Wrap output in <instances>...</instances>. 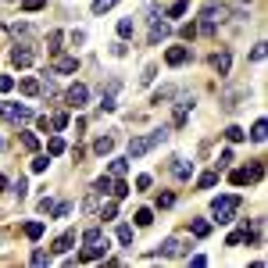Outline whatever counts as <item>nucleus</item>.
<instances>
[{
  "label": "nucleus",
  "instance_id": "nucleus-1",
  "mask_svg": "<svg viewBox=\"0 0 268 268\" xmlns=\"http://www.w3.org/2000/svg\"><path fill=\"white\" fill-rule=\"evenodd\" d=\"M82 243H86V247H82V254H79V261H82V265H86V261H97V258H104V254H108V247H111V243H108V236H104L97 225L82 233Z\"/></svg>",
  "mask_w": 268,
  "mask_h": 268
},
{
  "label": "nucleus",
  "instance_id": "nucleus-2",
  "mask_svg": "<svg viewBox=\"0 0 268 268\" xmlns=\"http://www.w3.org/2000/svg\"><path fill=\"white\" fill-rule=\"evenodd\" d=\"M240 204H243V197H236V193H229V197H218V201L211 204V215H215V222H218V225L233 222V218H236V211H240Z\"/></svg>",
  "mask_w": 268,
  "mask_h": 268
},
{
  "label": "nucleus",
  "instance_id": "nucleus-3",
  "mask_svg": "<svg viewBox=\"0 0 268 268\" xmlns=\"http://www.w3.org/2000/svg\"><path fill=\"white\" fill-rule=\"evenodd\" d=\"M168 139V129H154V133L147 136H136L133 143H129V157H143V154H150L157 143H165Z\"/></svg>",
  "mask_w": 268,
  "mask_h": 268
},
{
  "label": "nucleus",
  "instance_id": "nucleus-4",
  "mask_svg": "<svg viewBox=\"0 0 268 268\" xmlns=\"http://www.w3.org/2000/svg\"><path fill=\"white\" fill-rule=\"evenodd\" d=\"M0 118L14 122V126H25V122H32V108H25V104H0Z\"/></svg>",
  "mask_w": 268,
  "mask_h": 268
},
{
  "label": "nucleus",
  "instance_id": "nucleus-5",
  "mask_svg": "<svg viewBox=\"0 0 268 268\" xmlns=\"http://www.w3.org/2000/svg\"><path fill=\"white\" fill-rule=\"evenodd\" d=\"M118 90H122V79H111L108 90L100 93V108H104V111H115V108H118Z\"/></svg>",
  "mask_w": 268,
  "mask_h": 268
},
{
  "label": "nucleus",
  "instance_id": "nucleus-6",
  "mask_svg": "<svg viewBox=\"0 0 268 268\" xmlns=\"http://www.w3.org/2000/svg\"><path fill=\"white\" fill-rule=\"evenodd\" d=\"M36 61V54H32V47H25V43H18L14 50H11V65L14 68H29Z\"/></svg>",
  "mask_w": 268,
  "mask_h": 268
},
{
  "label": "nucleus",
  "instance_id": "nucleus-7",
  "mask_svg": "<svg viewBox=\"0 0 268 268\" xmlns=\"http://www.w3.org/2000/svg\"><path fill=\"white\" fill-rule=\"evenodd\" d=\"M183 254H186V240L168 236V240L161 243V258H183Z\"/></svg>",
  "mask_w": 268,
  "mask_h": 268
},
{
  "label": "nucleus",
  "instance_id": "nucleus-8",
  "mask_svg": "<svg viewBox=\"0 0 268 268\" xmlns=\"http://www.w3.org/2000/svg\"><path fill=\"white\" fill-rule=\"evenodd\" d=\"M86 97H90V90H86L82 82H75V86H72V90L65 93L68 108H75V111H79V108H86Z\"/></svg>",
  "mask_w": 268,
  "mask_h": 268
},
{
  "label": "nucleus",
  "instance_id": "nucleus-9",
  "mask_svg": "<svg viewBox=\"0 0 268 268\" xmlns=\"http://www.w3.org/2000/svg\"><path fill=\"white\" fill-rule=\"evenodd\" d=\"M225 18H233L229 7H222V4H207V7H204V22H215V25H218V22H225Z\"/></svg>",
  "mask_w": 268,
  "mask_h": 268
},
{
  "label": "nucleus",
  "instance_id": "nucleus-10",
  "mask_svg": "<svg viewBox=\"0 0 268 268\" xmlns=\"http://www.w3.org/2000/svg\"><path fill=\"white\" fill-rule=\"evenodd\" d=\"M54 72H58V75H72V72H79V58H65V54H54Z\"/></svg>",
  "mask_w": 268,
  "mask_h": 268
},
{
  "label": "nucleus",
  "instance_id": "nucleus-11",
  "mask_svg": "<svg viewBox=\"0 0 268 268\" xmlns=\"http://www.w3.org/2000/svg\"><path fill=\"white\" fill-rule=\"evenodd\" d=\"M168 32H172V29H168V25H165V22L154 14V18H150V43H161V40H168Z\"/></svg>",
  "mask_w": 268,
  "mask_h": 268
},
{
  "label": "nucleus",
  "instance_id": "nucleus-12",
  "mask_svg": "<svg viewBox=\"0 0 268 268\" xmlns=\"http://www.w3.org/2000/svg\"><path fill=\"white\" fill-rule=\"evenodd\" d=\"M186 58H190V50H186V47H168V54H165V61H168L172 68L186 65Z\"/></svg>",
  "mask_w": 268,
  "mask_h": 268
},
{
  "label": "nucleus",
  "instance_id": "nucleus-13",
  "mask_svg": "<svg viewBox=\"0 0 268 268\" xmlns=\"http://www.w3.org/2000/svg\"><path fill=\"white\" fill-rule=\"evenodd\" d=\"M172 175H175V179H190V175H193V161L186 165L183 157H175V161H172Z\"/></svg>",
  "mask_w": 268,
  "mask_h": 268
},
{
  "label": "nucleus",
  "instance_id": "nucleus-14",
  "mask_svg": "<svg viewBox=\"0 0 268 268\" xmlns=\"http://www.w3.org/2000/svg\"><path fill=\"white\" fill-rule=\"evenodd\" d=\"M211 65H215V72H218V75H229V65H233V58H229V50H222V54H215V58H211Z\"/></svg>",
  "mask_w": 268,
  "mask_h": 268
},
{
  "label": "nucleus",
  "instance_id": "nucleus-15",
  "mask_svg": "<svg viewBox=\"0 0 268 268\" xmlns=\"http://www.w3.org/2000/svg\"><path fill=\"white\" fill-rule=\"evenodd\" d=\"M75 247V233H65V236H58V243H54V254H68Z\"/></svg>",
  "mask_w": 268,
  "mask_h": 268
},
{
  "label": "nucleus",
  "instance_id": "nucleus-16",
  "mask_svg": "<svg viewBox=\"0 0 268 268\" xmlns=\"http://www.w3.org/2000/svg\"><path fill=\"white\" fill-rule=\"evenodd\" d=\"M190 104H193V100H179V104H175V118H172L175 126H186V118H190Z\"/></svg>",
  "mask_w": 268,
  "mask_h": 268
},
{
  "label": "nucleus",
  "instance_id": "nucleus-17",
  "mask_svg": "<svg viewBox=\"0 0 268 268\" xmlns=\"http://www.w3.org/2000/svg\"><path fill=\"white\" fill-rule=\"evenodd\" d=\"M190 229H193V236H197V240H204V236H211V222H207V218H197V222H193Z\"/></svg>",
  "mask_w": 268,
  "mask_h": 268
},
{
  "label": "nucleus",
  "instance_id": "nucleus-18",
  "mask_svg": "<svg viewBox=\"0 0 268 268\" xmlns=\"http://www.w3.org/2000/svg\"><path fill=\"white\" fill-rule=\"evenodd\" d=\"M93 150H97V154L104 157V154H111V150H115V139H111V136H100V139L93 143Z\"/></svg>",
  "mask_w": 268,
  "mask_h": 268
},
{
  "label": "nucleus",
  "instance_id": "nucleus-19",
  "mask_svg": "<svg viewBox=\"0 0 268 268\" xmlns=\"http://www.w3.org/2000/svg\"><path fill=\"white\" fill-rule=\"evenodd\" d=\"M58 154H65V139H61V136H50V143H47V157H58Z\"/></svg>",
  "mask_w": 268,
  "mask_h": 268
},
{
  "label": "nucleus",
  "instance_id": "nucleus-20",
  "mask_svg": "<svg viewBox=\"0 0 268 268\" xmlns=\"http://www.w3.org/2000/svg\"><path fill=\"white\" fill-rule=\"evenodd\" d=\"M247 179H251V183H261V179H265V161H254V165L247 168Z\"/></svg>",
  "mask_w": 268,
  "mask_h": 268
},
{
  "label": "nucleus",
  "instance_id": "nucleus-21",
  "mask_svg": "<svg viewBox=\"0 0 268 268\" xmlns=\"http://www.w3.org/2000/svg\"><path fill=\"white\" fill-rule=\"evenodd\" d=\"M265 136H268V126H265V118H258L254 129H251V139H254V143H265Z\"/></svg>",
  "mask_w": 268,
  "mask_h": 268
},
{
  "label": "nucleus",
  "instance_id": "nucleus-22",
  "mask_svg": "<svg viewBox=\"0 0 268 268\" xmlns=\"http://www.w3.org/2000/svg\"><path fill=\"white\" fill-rule=\"evenodd\" d=\"M215 183H218V168H215V172H204L201 179H197V190H211Z\"/></svg>",
  "mask_w": 268,
  "mask_h": 268
},
{
  "label": "nucleus",
  "instance_id": "nucleus-23",
  "mask_svg": "<svg viewBox=\"0 0 268 268\" xmlns=\"http://www.w3.org/2000/svg\"><path fill=\"white\" fill-rule=\"evenodd\" d=\"M18 90H22L25 97H36V93H40V82H36V79H22V82H18Z\"/></svg>",
  "mask_w": 268,
  "mask_h": 268
},
{
  "label": "nucleus",
  "instance_id": "nucleus-24",
  "mask_svg": "<svg viewBox=\"0 0 268 268\" xmlns=\"http://www.w3.org/2000/svg\"><path fill=\"white\" fill-rule=\"evenodd\" d=\"M126 168H129V161H122V157H118V161H111L108 175H111V179H118V175H126Z\"/></svg>",
  "mask_w": 268,
  "mask_h": 268
},
{
  "label": "nucleus",
  "instance_id": "nucleus-25",
  "mask_svg": "<svg viewBox=\"0 0 268 268\" xmlns=\"http://www.w3.org/2000/svg\"><path fill=\"white\" fill-rule=\"evenodd\" d=\"M229 183L233 186H247L251 179H247V168H236V172H229Z\"/></svg>",
  "mask_w": 268,
  "mask_h": 268
},
{
  "label": "nucleus",
  "instance_id": "nucleus-26",
  "mask_svg": "<svg viewBox=\"0 0 268 268\" xmlns=\"http://www.w3.org/2000/svg\"><path fill=\"white\" fill-rule=\"evenodd\" d=\"M111 183H115V179H111V175H100V179H97V183H93V190H97V193H100V197H104V193H111Z\"/></svg>",
  "mask_w": 268,
  "mask_h": 268
},
{
  "label": "nucleus",
  "instance_id": "nucleus-27",
  "mask_svg": "<svg viewBox=\"0 0 268 268\" xmlns=\"http://www.w3.org/2000/svg\"><path fill=\"white\" fill-rule=\"evenodd\" d=\"M25 236H29V240H40V236H43V222H29V225H25Z\"/></svg>",
  "mask_w": 268,
  "mask_h": 268
},
{
  "label": "nucleus",
  "instance_id": "nucleus-28",
  "mask_svg": "<svg viewBox=\"0 0 268 268\" xmlns=\"http://www.w3.org/2000/svg\"><path fill=\"white\" fill-rule=\"evenodd\" d=\"M118 243H122V247L133 243V225H118Z\"/></svg>",
  "mask_w": 268,
  "mask_h": 268
},
{
  "label": "nucleus",
  "instance_id": "nucleus-29",
  "mask_svg": "<svg viewBox=\"0 0 268 268\" xmlns=\"http://www.w3.org/2000/svg\"><path fill=\"white\" fill-rule=\"evenodd\" d=\"M133 18H122V22H118V36H122V40H129V36H133Z\"/></svg>",
  "mask_w": 268,
  "mask_h": 268
},
{
  "label": "nucleus",
  "instance_id": "nucleus-30",
  "mask_svg": "<svg viewBox=\"0 0 268 268\" xmlns=\"http://www.w3.org/2000/svg\"><path fill=\"white\" fill-rule=\"evenodd\" d=\"M243 129H240V126H229V129H225V139H229V143H240V139H243Z\"/></svg>",
  "mask_w": 268,
  "mask_h": 268
},
{
  "label": "nucleus",
  "instance_id": "nucleus-31",
  "mask_svg": "<svg viewBox=\"0 0 268 268\" xmlns=\"http://www.w3.org/2000/svg\"><path fill=\"white\" fill-rule=\"evenodd\" d=\"M111 193H115L118 201H122V197H129V186L122 183V175H118V183H111Z\"/></svg>",
  "mask_w": 268,
  "mask_h": 268
},
{
  "label": "nucleus",
  "instance_id": "nucleus-32",
  "mask_svg": "<svg viewBox=\"0 0 268 268\" xmlns=\"http://www.w3.org/2000/svg\"><path fill=\"white\" fill-rule=\"evenodd\" d=\"M118 0H93V14H104V11H111Z\"/></svg>",
  "mask_w": 268,
  "mask_h": 268
},
{
  "label": "nucleus",
  "instance_id": "nucleus-33",
  "mask_svg": "<svg viewBox=\"0 0 268 268\" xmlns=\"http://www.w3.org/2000/svg\"><path fill=\"white\" fill-rule=\"evenodd\" d=\"M50 129H58V133H61V129H68V115H65V111L50 118Z\"/></svg>",
  "mask_w": 268,
  "mask_h": 268
},
{
  "label": "nucleus",
  "instance_id": "nucleus-34",
  "mask_svg": "<svg viewBox=\"0 0 268 268\" xmlns=\"http://www.w3.org/2000/svg\"><path fill=\"white\" fill-rule=\"evenodd\" d=\"M179 14H186V0H175V4L168 7V18H179Z\"/></svg>",
  "mask_w": 268,
  "mask_h": 268
},
{
  "label": "nucleus",
  "instance_id": "nucleus-35",
  "mask_svg": "<svg viewBox=\"0 0 268 268\" xmlns=\"http://www.w3.org/2000/svg\"><path fill=\"white\" fill-rule=\"evenodd\" d=\"M172 93H175L172 86H165V90H157V93H154V104H165V100H172Z\"/></svg>",
  "mask_w": 268,
  "mask_h": 268
},
{
  "label": "nucleus",
  "instance_id": "nucleus-36",
  "mask_svg": "<svg viewBox=\"0 0 268 268\" xmlns=\"http://www.w3.org/2000/svg\"><path fill=\"white\" fill-rule=\"evenodd\" d=\"M47 165H50L47 154H36V157H32V172H47Z\"/></svg>",
  "mask_w": 268,
  "mask_h": 268
},
{
  "label": "nucleus",
  "instance_id": "nucleus-37",
  "mask_svg": "<svg viewBox=\"0 0 268 268\" xmlns=\"http://www.w3.org/2000/svg\"><path fill=\"white\" fill-rule=\"evenodd\" d=\"M150 222H154V215H150L147 207H139V211H136V225H150Z\"/></svg>",
  "mask_w": 268,
  "mask_h": 268
},
{
  "label": "nucleus",
  "instance_id": "nucleus-38",
  "mask_svg": "<svg viewBox=\"0 0 268 268\" xmlns=\"http://www.w3.org/2000/svg\"><path fill=\"white\" fill-rule=\"evenodd\" d=\"M115 215H118V204L115 201H108L104 207H100V218H115Z\"/></svg>",
  "mask_w": 268,
  "mask_h": 268
},
{
  "label": "nucleus",
  "instance_id": "nucleus-39",
  "mask_svg": "<svg viewBox=\"0 0 268 268\" xmlns=\"http://www.w3.org/2000/svg\"><path fill=\"white\" fill-rule=\"evenodd\" d=\"M22 147H25V150H36V147H40V139H36L32 133H22Z\"/></svg>",
  "mask_w": 268,
  "mask_h": 268
},
{
  "label": "nucleus",
  "instance_id": "nucleus-40",
  "mask_svg": "<svg viewBox=\"0 0 268 268\" xmlns=\"http://www.w3.org/2000/svg\"><path fill=\"white\" fill-rule=\"evenodd\" d=\"M47 43H50V54H61V32H50Z\"/></svg>",
  "mask_w": 268,
  "mask_h": 268
},
{
  "label": "nucleus",
  "instance_id": "nucleus-41",
  "mask_svg": "<svg viewBox=\"0 0 268 268\" xmlns=\"http://www.w3.org/2000/svg\"><path fill=\"white\" fill-rule=\"evenodd\" d=\"M32 265H50V254L47 251H32Z\"/></svg>",
  "mask_w": 268,
  "mask_h": 268
},
{
  "label": "nucleus",
  "instance_id": "nucleus-42",
  "mask_svg": "<svg viewBox=\"0 0 268 268\" xmlns=\"http://www.w3.org/2000/svg\"><path fill=\"white\" fill-rule=\"evenodd\" d=\"M229 165H233V150H222V157H218V172L229 168Z\"/></svg>",
  "mask_w": 268,
  "mask_h": 268
},
{
  "label": "nucleus",
  "instance_id": "nucleus-43",
  "mask_svg": "<svg viewBox=\"0 0 268 268\" xmlns=\"http://www.w3.org/2000/svg\"><path fill=\"white\" fill-rule=\"evenodd\" d=\"M68 211H72V204H54V211H50V215H54V218H65Z\"/></svg>",
  "mask_w": 268,
  "mask_h": 268
},
{
  "label": "nucleus",
  "instance_id": "nucleus-44",
  "mask_svg": "<svg viewBox=\"0 0 268 268\" xmlns=\"http://www.w3.org/2000/svg\"><path fill=\"white\" fill-rule=\"evenodd\" d=\"M172 204H175V193H161L157 197V207H172Z\"/></svg>",
  "mask_w": 268,
  "mask_h": 268
},
{
  "label": "nucleus",
  "instance_id": "nucleus-45",
  "mask_svg": "<svg viewBox=\"0 0 268 268\" xmlns=\"http://www.w3.org/2000/svg\"><path fill=\"white\" fill-rule=\"evenodd\" d=\"M179 32H183V40H193V36H197V25H193V22H190V25H183V29H179Z\"/></svg>",
  "mask_w": 268,
  "mask_h": 268
},
{
  "label": "nucleus",
  "instance_id": "nucleus-46",
  "mask_svg": "<svg viewBox=\"0 0 268 268\" xmlns=\"http://www.w3.org/2000/svg\"><path fill=\"white\" fill-rule=\"evenodd\" d=\"M43 4H47V0H22V7H25V11H40Z\"/></svg>",
  "mask_w": 268,
  "mask_h": 268
},
{
  "label": "nucleus",
  "instance_id": "nucleus-47",
  "mask_svg": "<svg viewBox=\"0 0 268 268\" xmlns=\"http://www.w3.org/2000/svg\"><path fill=\"white\" fill-rule=\"evenodd\" d=\"M11 86H14V79H11V75H0V93H7Z\"/></svg>",
  "mask_w": 268,
  "mask_h": 268
},
{
  "label": "nucleus",
  "instance_id": "nucleus-48",
  "mask_svg": "<svg viewBox=\"0 0 268 268\" xmlns=\"http://www.w3.org/2000/svg\"><path fill=\"white\" fill-rule=\"evenodd\" d=\"M154 75H157V68H154V65L143 68V82H154Z\"/></svg>",
  "mask_w": 268,
  "mask_h": 268
},
{
  "label": "nucleus",
  "instance_id": "nucleus-49",
  "mask_svg": "<svg viewBox=\"0 0 268 268\" xmlns=\"http://www.w3.org/2000/svg\"><path fill=\"white\" fill-rule=\"evenodd\" d=\"M40 211H43V215H50V211H54V201H50V197H43V201H40Z\"/></svg>",
  "mask_w": 268,
  "mask_h": 268
},
{
  "label": "nucleus",
  "instance_id": "nucleus-50",
  "mask_svg": "<svg viewBox=\"0 0 268 268\" xmlns=\"http://www.w3.org/2000/svg\"><path fill=\"white\" fill-rule=\"evenodd\" d=\"M136 190H150V175H139L136 179Z\"/></svg>",
  "mask_w": 268,
  "mask_h": 268
},
{
  "label": "nucleus",
  "instance_id": "nucleus-51",
  "mask_svg": "<svg viewBox=\"0 0 268 268\" xmlns=\"http://www.w3.org/2000/svg\"><path fill=\"white\" fill-rule=\"evenodd\" d=\"M4 186H7V179H4V175H0V190H4Z\"/></svg>",
  "mask_w": 268,
  "mask_h": 268
},
{
  "label": "nucleus",
  "instance_id": "nucleus-52",
  "mask_svg": "<svg viewBox=\"0 0 268 268\" xmlns=\"http://www.w3.org/2000/svg\"><path fill=\"white\" fill-rule=\"evenodd\" d=\"M0 147H4V139H0Z\"/></svg>",
  "mask_w": 268,
  "mask_h": 268
}]
</instances>
